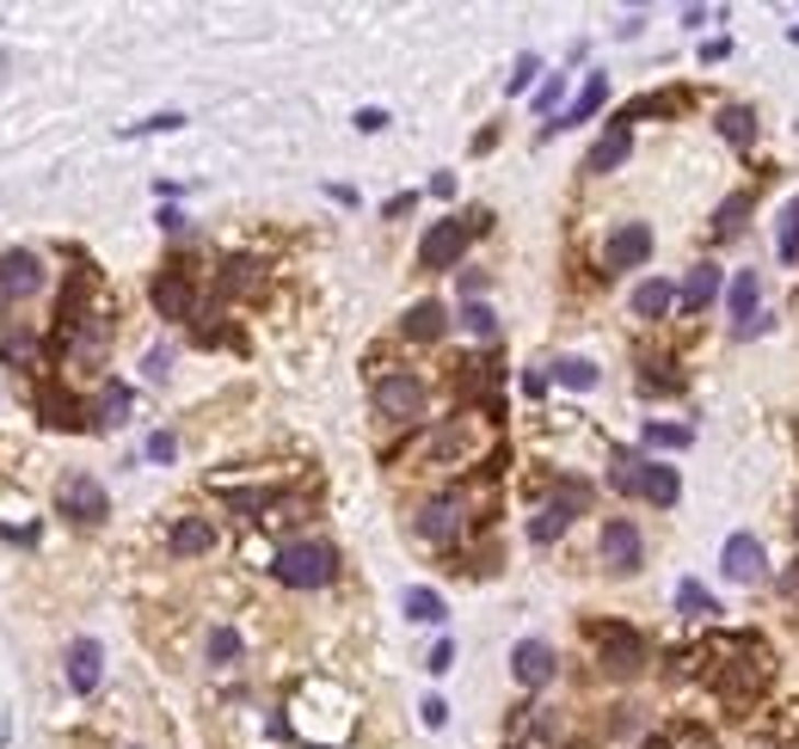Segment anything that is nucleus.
I'll use <instances>...</instances> for the list:
<instances>
[{
    "instance_id": "obj_12",
    "label": "nucleus",
    "mask_w": 799,
    "mask_h": 749,
    "mask_svg": "<svg viewBox=\"0 0 799 749\" xmlns=\"http://www.w3.org/2000/svg\"><path fill=\"white\" fill-rule=\"evenodd\" d=\"M652 258V228L646 221H621L609 240H603V265L609 270H640Z\"/></svg>"
},
{
    "instance_id": "obj_36",
    "label": "nucleus",
    "mask_w": 799,
    "mask_h": 749,
    "mask_svg": "<svg viewBox=\"0 0 799 749\" xmlns=\"http://www.w3.org/2000/svg\"><path fill=\"white\" fill-rule=\"evenodd\" d=\"M461 326H468L473 338H492V332H499V320H492V308H480V301H468V308H461Z\"/></svg>"
},
{
    "instance_id": "obj_35",
    "label": "nucleus",
    "mask_w": 799,
    "mask_h": 749,
    "mask_svg": "<svg viewBox=\"0 0 799 749\" xmlns=\"http://www.w3.org/2000/svg\"><path fill=\"white\" fill-rule=\"evenodd\" d=\"M240 657V633L235 626H216V633H209V664H235Z\"/></svg>"
},
{
    "instance_id": "obj_1",
    "label": "nucleus",
    "mask_w": 799,
    "mask_h": 749,
    "mask_svg": "<svg viewBox=\"0 0 799 749\" xmlns=\"http://www.w3.org/2000/svg\"><path fill=\"white\" fill-rule=\"evenodd\" d=\"M271 572H277V584H289V590H327V584L339 578V553H332L327 541H289V546H277Z\"/></svg>"
},
{
    "instance_id": "obj_38",
    "label": "nucleus",
    "mask_w": 799,
    "mask_h": 749,
    "mask_svg": "<svg viewBox=\"0 0 799 749\" xmlns=\"http://www.w3.org/2000/svg\"><path fill=\"white\" fill-rule=\"evenodd\" d=\"M185 117L179 111H160V117H148V124H129V136H155V129H179Z\"/></svg>"
},
{
    "instance_id": "obj_20",
    "label": "nucleus",
    "mask_w": 799,
    "mask_h": 749,
    "mask_svg": "<svg viewBox=\"0 0 799 749\" xmlns=\"http://www.w3.org/2000/svg\"><path fill=\"white\" fill-rule=\"evenodd\" d=\"M714 301H720V270L695 265L689 277H683V289H676V308H683V313H707Z\"/></svg>"
},
{
    "instance_id": "obj_14",
    "label": "nucleus",
    "mask_w": 799,
    "mask_h": 749,
    "mask_svg": "<svg viewBox=\"0 0 799 749\" xmlns=\"http://www.w3.org/2000/svg\"><path fill=\"white\" fill-rule=\"evenodd\" d=\"M763 565H768V553H763L756 534H732V541L720 546V572L732 584H756V578H763Z\"/></svg>"
},
{
    "instance_id": "obj_15",
    "label": "nucleus",
    "mask_w": 799,
    "mask_h": 749,
    "mask_svg": "<svg viewBox=\"0 0 799 749\" xmlns=\"http://www.w3.org/2000/svg\"><path fill=\"white\" fill-rule=\"evenodd\" d=\"M553 670H560V657H553L548 639H523L517 652H511V676H517L523 688H548Z\"/></svg>"
},
{
    "instance_id": "obj_13",
    "label": "nucleus",
    "mask_w": 799,
    "mask_h": 749,
    "mask_svg": "<svg viewBox=\"0 0 799 749\" xmlns=\"http://www.w3.org/2000/svg\"><path fill=\"white\" fill-rule=\"evenodd\" d=\"M640 553H646L640 529H634L627 516H609V522H603V565L627 578V572H640Z\"/></svg>"
},
{
    "instance_id": "obj_33",
    "label": "nucleus",
    "mask_w": 799,
    "mask_h": 749,
    "mask_svg": "<svg viewBox=\"0 0 799 749\" xmlns=\"http://www.w3.org/2000/svg\"><path fill=\"white\" fill-rule=\"evenodd\" d=\"M676 609L689 614V621H707V614H720V609H714V596H707L695 578H689V584H676Z\"/></svg>"
},
{
    "instance_id": "obj_21",
    "label": "nucleus",
    "mask_w": 799,
    "mask_h": 749,
    "mask_svg": "<svg viewBox=\"0 0 799 749\" xmlns=\"http://www.w3.org/2000/svg\"><path fill=\"white\" fill-rule=\"evenodd\" d=\"M400 332H407L412 344H437L443 332H449V313H443V301H412L407 320H400Z\"/></svg>"
},
{
    "instance_id": "obj_30",
    "label": "nucleus",
    "mask_w": 799,
    "mask_h": 749,
    "mask_svg": "<svg viewBox=\"0 0 799 749\" xmlns=\"http://www.w3.org/2000/svg\"><path fill=\"white\" fill-rule=\"evenodd\" d=\"M751 204H756L751 191H732V197L720 204V216H714V234H720V240L744 234V216H751Z\"/></svg>"
},
{
    "instance_id": "obj_45",
    "label": "nucleus",
    "mask_w": 799,
    "mask_h": 749,
    "mask_svg": "<svg viewBox=\"0 0 799 749\" xmlns=\"http://www.w3.org/2000/svg\"><path fill=\"white\" fill-rule=\"evenodd\" d=\"M167 362H173V350H148V374H155V381L167 374Z\"/></svg>"
},
{
    "instance_id": "obj_7",
    "label": "nucleus",
    "mask_w": 799,
    "mask_h": 749,
    "mask_svg": "<svg viewBox=\"0 0 799 749\" xmlns=\"http://www.w3.org/2000/svg\"><path fill=\"white\" fill-rule=\"evenodd\" d=\"M461 529H468V498L461 492H437L419 510V541H431V546H449Z\"/></svg>"
},
{
    "instance_id": "obj_19",
    "label": "nucleus",
    "mask_w": 799,
    "mask_h": 749,
    "mask_svg": "<svg viewBox=\"0 0 799 749\" xmlns=\"http://www.w3.org/2000/svg\"><path fill=\"white\" fill-rule=\"evenodd\" d=\"M167 546H173L179 560H197V553L216 546V522H209V516H179L173 534H167Z\"/></svg>"
},
{
    "instance_id": "obj_41",
    "label": "nucleus",
    "mask_w": 799,
    "mask_h": 749,
    "mask_svg": "<svg viewBox=\"0 0 799 749\" xmlns=\"http://www.w3.org/2000/svg\"><path fill=\"white\" fill-rule=\"evenodd\" d=\"M357 129H369V136H376V129H388V111H376V105L357 111Z\"/></svg>"
},
{
    "instance_id": "obj_28",
    "label": "nucleus",
    "mask_w": 799,
    "mask_h": 749,
    "mask_svg": "<svg viewBox=\"0 0 799 749\" xmlns=\"http://www.w3.org/2000/svg\"><path fill=\"white\" fill-rule=\"evenodd\" d=\"M603 99H609V80H603V74H591V80H584V93L572 99V111L560 117V129H566V124H591L596 111H603Z\"/></svg>"
},
{
    "instance_id": "obj_26",
    "label": "nucleus",
    "mask_w": 799,
    "mask_h": 749,
    "mask_svg": "<svg viewBox=\"0 0 799 749\" xmlns=\"http://www.w3.org/2000/svg\"><path fill=\"white\" fill-rule=\"evenodd\" d=\"M775 258H781V265L799 258V197H787L781 216H775Z\"/></svg>"
},
{
    "instance_id": "obj_4",
    "label": "nucleus",
    "mask_w": 799,
    "mask_h": 749,
    "mask_svg": "<svg viewBox=\"0 0 799 749\" xmlns=\"http://www.w3.org/2000/svg\"><path fill=\"white\" fill-rule=\"evenodd\" d=\"M591 639H596V664L609 676H634L646 664V639L634 633V626H615V621H596L591 626Z\"/></svg>"
},
{
    "instance_id": "obj_3",
    "label": "nucleus",
    "mask_w": 799,
    "mask_h": 749,
    "mask_svg": "<svg viewBox=\"0 0 799 749\" xmlns=\"http://www.w3.org/2000/svg\"><path fill=\"white\" fill-rule=\"evenodd\" d=\"M369 400H376V412H381V418H393V424L424 418V381H419L412 369H388V374H376Z\"/></svg>"
},
{
    "instance_id": "obj_44",
    "label": "nucleus",
    "mask_w": 799,
    "mask_h": 749,
    "mask_svg": "<svg viewBox=\"0 0 799 749\" xmlns=\"http://www.w3.org/2000/svg\"><path fill=\"white\" fill-rule=\"evenodd\" d=\"M726 49H732V44H726V37H707V44H701V62H720Z\"/></svg>"
},
{
    "instance_id": "obj_23",
    "label": "nucleus",
    "mask_w": 799,
    "mask_h": 749,
    "mask_svg": "<svg viewBox=\"0 0 799 749\" xmlns=\"http://www.w3.org/2000/svg\"><path fill=\"white\" fill-rule=\"evenodd\" d=\"M640 498H646V504H659V510H671V504L683 498V480H676V468H664V461H646Z\"/></svg>"
},
{
    "instance_id": "obj_39",
    "label": "nucleus",
    "mask_w": 799,
    "mask_h": 749,
    "mask_svg": "<svg viewBox=\"0 0 799 749\" xmlns=\"http://www.w3.org/2000/svg\"><path fill=\"white\" fill-rule=\"evenodd\" d=\"M449 664H455V645H449V639H437V645H431V657H424V670H431V676H443Z\"/></svg>"
},
{
    "instance_id": "obj_31",
    "label": "nucleus",
    "mask_w": 799,
    "mask_h": 749,
    "mask_svg": "<svg viewBox=\"0 0 799 749\" xmlns=\"http://www.w3.org/2000/svg\"><path fill=\"white\" fill-rule=\"evenodd\" d=\"M640 473H646V454H615V461H609V492L640 498Z\"/></svg>"
},
{
    "instance_id": "obj_16",
    "label": "nucleus",
    "mask_w": 799,
    "mask_h": 749,
    "mask_svg": "<svg viewBox=\"0 0 799 749\" xmlns=\"http://www.w3.org/2000/svg\"><path fill=\"white\" fill-rule=\"evenodd\" d=\"M473 454V418H449L443 430H431L424 437V461H437V468H449V461H468Z\"/></svg>"
},
{
    "instance_id": "obj_32",
    "label": "nucleus",
    "mask_w": 799,
    "mask_h": 749,
    "mask_svg": "<svg viewBox=\"0 0 799 749\" xmlns=\"http://www.w3.org/2000/svg\"><path fill=\"white\" fill-rule=\"evenodd\" d=\"M553 381H560V388H596V362H584V357H560L553 362Z\"/></svg>"
},
{
    "instance_id": "obj_25",
    "label": "nucleus",
    "mask_w": 799,
    "mask_h": 749,
    "mask_svg": "<svg viewBox=\"0 0 799 749\" xmlns=\"http://www.w3.org/2000/svg\"><path fill=\"white\" fill-rule=\"evenodd\" d=\"M87 412H93V430H111V424L129 418V388H99V400H87Z\"/></svg>"
},
{
    "instance_id": "obj_17",
    "label": "nucleus",
    "mask_w": 799,
    "mask_h": 749,
    "mask_svg": "<svg viewBox=\"0 0 799 749\" xmlns=\"http://www.w3.org/2000/svg\"><path fill=\"white\" fill-rule=\"evenodd\" d=\"M62 676H68V688H75V694H93L99 676H105V645H99V639H75V645H68Z\"/></svg>"
},
{
    "instance_id": "obj_37",
    "label": "nucleus",
    "mask_w": 799,
    "mask_h": 749,
    "mask_svg": "<svg viewBox=\"0 0 799 749\" xmlns=\"http://www.w3.org/2000/svg\"><path fill=\"white\" fill-rule=\"evenodd\" d=\"M535 74H541V56H523V62L511 68V80H504V87H511V93H523V87H529Z\"/></svg>"
},
{
    "instance_id": "obj_24",
    "label": "nucleus",
    "mask_w": 799,
    "mask_h": 749,
    "mask_svg": "<svg viewBox=\"0 0 799 749\" xmlns=\"http://www.w3.org/2000/svg\"><path fill=\"white\" fill-rule=\"evenodd\" d=\"M671 308H676V289L664 277H646L640 289H634V313H640V320H664Z\"/></svg>"
},
{
    "instance_id": "obj_22",
    "label": "nucleus",
    "mask_w": 799,
    "mask_h": 749,
    "mask_svg": "<svg viewBox=\"0 0 799 749\" xmlns=\"http://www.w3.org/2000/svg\"><path fill=\"white\" fill-rule=\"evenodd\" d=\"M216 289L221 296H265V265H259V258H228Z\"/></svg>"
},
{
    "instance_id": "obj_43",
    "label": "nucleus",
    "mask_w": 799,
    "mask_h": 749,
    "mask_svg": "<svg viewBox=\"0 0 799 749\" xmlns=\"http://www.w3.org/2000/svg\"><path fill=\"white\" fill-rule=\"evenodd\" d=\"M560 93H566L560 80H548V87H541V93H535V105H541V111H553V105H560Z\"/></svg>"
},
{
    "instance_id": "obj_11",
    "label": "nucleus",
    "mask_w": 799,
    "mask_h": 749,
    "mask_svg": "<svg viewBox=\"0 0 799 749\" xmlns=\"http://www.w3.org/2000/svg\"><path fill=\"white\" fill-rule=\"evenodd\" d=\"M148 296H155V313H160V320H197V283H191V270H179V265H173V270H160Z\"/></svg>"
},
{
    "instance_id": "obj_5",
    "label": "nucleus",
    "mask_w": 799,
    "mask_h": 749,
    "mask_svg": "<svg viewBox=\"0 0 799 749\" xmlns=\"http://www.w3.org/2000/svg\"><path fill=\"white\" fill-rule=\"evenodd\" d=\"M56 510H62L68 522H87V529H93V522L111 516V498H105V485H99L93 473H68V480L56 485Z\"/></svg>"
},
{
    "instance_id": "obj_42",
    "label": "nucleus",
    "mask_w": 799,
    "mask_h": 749,
    "mask_svg": "<svg viewBox=\"0 0 799 749\" xmlns=\"http://www.w3.org/2000/svg\"><path fill=\"white\" fill-rule=\"evenodd\" d=\"M419 713H424V725H431V731H437L443 718H449V706H443V701H437V694H431V701H424V706H419Z\"/></svg>"
},
{
    "instance_id": "obj_27",
    "label": "nucleus",
    "mask_w": 799,
    "mask_h": 749,
    "mask_svg": "<svg viewBox=\"0 0 799 749\" xmlns=\"http://www.w3.org/2000/svg\"><path fill=\"white\" fill-rule=\"evenodd\" d=\"M407 614H412V621H424V626H443V621H449V602H443L431 584H412V590H407Z\"/></svg>"
},
{
    "instance_id": "obj_18",
    "label": "nucleus",
    "mask_w": 799,
    "mask_h": 749,
    "mask_svg": "<svg viewBox=\"0 0 799 749\" xmlns=\"http://www.w3.org/2000/svg\"><path fill=\"white\" fill-rule=\"evenodd\" d=\"M627 154H634V129H627V124H609L603 136H596V148L584 154V172H615Z\"/></svg>"
},
{
    "instance_id": "obj_34",
    "label": "nucleus",
    "mask_w": 799,
    "mask_h": 749,
    "mask_svg": "<svg viewBox=\"0 0 799 749\" xmlns=\"http://www.w3.org/2000/svg\"><path fill=\"white\" fill-rule=\"evenodd\" d=\"M652 449H689V424H646Z\"/></svg>"
},
{
    "instance_id": "obj_8",
    "label": "nucleus",
    "mask_w": 799,
    "mask_h": 749,
    "mask_svg": "<svg viewBox=\"0 0 799 749\" xmlns=\"http://www.w3.org/2000/svg\"><path fill=\"white\" fill-rule=\"evenodd\" d=\"M726 320H732V332H744V338L763 326V277H756V270H738V277L726 283Z\"/></svg>"
},
{
    "instance_id": "obj_2",
    "label": "nucleus",
    "mask_w": 799,
    "mask_h": 749,
    "mask_svg": "<svg viewBox=\"0 0 799 749\" xmlns=\"http://www.w3.org/2000/svg\"><path fill=\"white\" fill-rule=\"evenodd\" d=\"M473 234H487V216H449V221H431V228H424V240H419V270H455Z\"/></svg>"
},
{
    "instance_id": "obj_9",
    "label": "nucleus",
    "mask_w": 799,
    "mask_h": 749,
    "mask_svg": "<svg viewBox=\"0 0 799 749\" xmlns=\"http://www.w3.org/2000/svg\"><path fill=\"white\" fill-rule=\"evenodd\" d=\"M32 406H37V418H44L49 430H87V424H93V412H87V400H75V393H62V388H56V381H37Z\"/></svg>"
},
{
    "instance_id": "obj_40",
    "label": "nucleus",
    "mask_w": 799,
    "mask_h": 749,
    "mask_svg": "<svg viewBox=\"0 0 799 749\" xmlns=\"http://www.w3.org/2000/svg\"><path fill=\"white\" fill-rule=\"evenodd\" d=\"M179 454V442L167 437V430H155V437H148V461H173Z\"/></svg>"
},
{
    "instance_id": "obj_6",
    "label": "nucleus",
    "mask_w": 799,
    "mask_h": 749,
    "mask_svg": "<svg viewBox=\"0 0 799 749\" xmlns=\"http://www.w3.org/2000/svg\"><path fill=\"white\" fill-rule=\"evenodd\" d=\"M584 504H591V492H584V485H566L560 498H548L541 510H535L529 541H535V546H553L566 529H572V522H579V510H584Z\"/></svg>"
},
{
    "instance_id": "obj_10",
    "label": "nucleus",
    "mask_w": 799,
    "mask_h": 749,
    "mask_svg": "<svg viewBox=\"0 0 799 749\" xmlns=\"http://www.w3.org/2000/svg\"><path fill=\"white\" fill-rule=\"evenodd\" d=\"M44 283H49V270L37 252H7L0 258V301H32Z\"/></svg>"
},
{
    "instance_id": "obj_29",
    "label": "nucleus",
    "mask_w": 799,
    "mask_h": 749,
    "mask_svg": "<svg viewBox=\"0 0 799 749\" xmlns=\"http://www.w3.org/2000/svg\"><path fill=\"white\" fill-rule=\"evenodd\" d=\"M720 136L732 141V148H751L756 141V111L751 105H726L720 111Z\"/></svg>"
}]
</instances>
